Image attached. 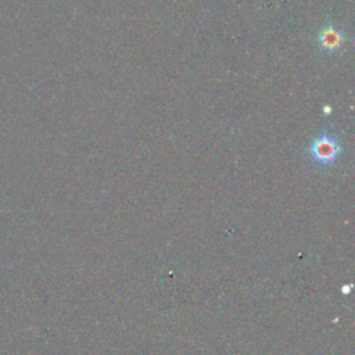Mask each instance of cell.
<instances>
[{
    "mask_svg": "<svg viewBox=\"0 0 355 355\" xmlns=\"http://www.w3.org/2000/svg\"><path fill=\"white\" fill-rule=\"evenodd\" d=\"M344 42H345L344 33L338 28H336L333 24H329L319 31L318 43L320 49H323L330 54L340 51L344 47Z\"/></svg>",
    "mask_w": 355,
    "mask_h": 355,
    "instance_id": "7a4b0ae2",
    "label": "cell"
},
{
    "mask_svg": "<svg viewBox=\"0 0 355 355\" xmlns=\"http://www.w3.org/2000/svg\"><path fill=\"white\" fill-rule=\"evenodd\" d=\"M341 154V144L337 136L331 132H322L318 135L309 148L308 155L312 162L320 166H330L333 165Z\"/></svg>",
    "mask_w": 355,
    "mask_h": 355,
    "instance_id": "6da1fadb",
    "label": "cell"
}]
</instances>
